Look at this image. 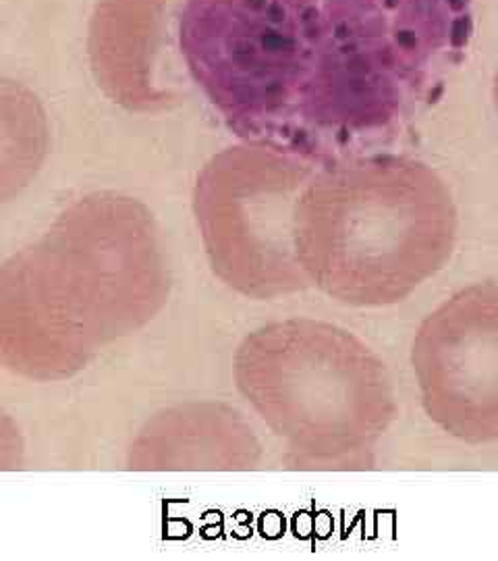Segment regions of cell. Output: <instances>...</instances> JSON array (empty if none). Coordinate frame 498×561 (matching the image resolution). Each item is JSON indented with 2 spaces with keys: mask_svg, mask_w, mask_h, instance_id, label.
I'll return each mask as SVG.
<instances>
[{
  "mask_svg": "<svg viewBox=\"0 0 498 561\" xmlns=\"http://www.w3.org/2000/svg\"><path fill=\"white\" fill-rule=\"evenodd\" d=\"M472 0H187V71L243 141L320 167L393 131L463 59Z\"/></svg>",
  "mask_w": 498,
  "mask_h": 561,
  "instance_id": "6da1fadb",
  "label": "cell"
},
{
  "mask_svg": "<svg viewBox=\"0 0 498 561\" xmlns=\"http://www.w3.org/2000/svg\"><path fill=\"white\" fill-rule=\"evenodd\" d=\"M171 291L159 225L115 192L83 196L0 264V368L59 382L157 319Z\"/></svg>",
  "mask_w": 498,
  "mask_h": 561,
  "instance_id": "7a4b0ae2",
  "label": "cell"
},
{
  "mask_svg": "<svg viewBox=\"0 0 498 561\" xmlns=\"http://www.w3.org/2000/svg\"><path fill=\"white\" fill-rule=\"evenodd\" d=\"M299 266L328 298L382 308L412 296L449 262L458 208L428 164L349 157L324 164L296 204Z\"/></svg>",
  "mask_w": 498,
  "mask_h": 561,
  "instance_id": "3957f363",
  "label": "cell"
},
{
  "mask_svg": "<svg viewBox=\"0 0 498 561\" xmlns=\"http://www.w3.org/2000/svg\"><path fill=\"white\" fill-rule=\"evenodd\" d=\"M241 396L299 468H363L397 416L384 362L354 333L312 319L270 322L241 341Z\"/></svg>",
  "mask_w": 498,
  "mask_h": 561,
  "instance_id": "277c9868",
  "label": "cell"
},
{
  "mask_svg": "<svg viewBox=\"0 0 498 561\" xmlns=\"http://www.w3.org/2000/svg\"><path fill=\"white\" fill-rule=\"evenodd\" d=\"M319 167L256 141L204 164L194 213L208 262L227 287L252 300H277L312 285L296 256L293 221Z\"/></svg>",
  "mask_w": 498,
  "mask_h": 561,
  "instance_id": "5b68a950",
  "label": "cell"
},
{
  "mask_svg": "<svg viewBox=\"0 0 498 561\" xmlns=\"http://www.w3.org/2000/svg\"><path fill=\"white\" fill-rule=\"evenodd\" d=\"M412 364L430 421L467 445L498 442V285L440 304L419 324Z\"/></svg>",
  "mask_w": 498,
  "mask_h": 561,
  "instance_id": "8992f818",
  "label": "cell"
},
{
  "mask_svg": "<svg viewBox=\"0 0 498 561\" xmlns=\"http://www.w3.org/2000/svg\"><path fill=\"white\" fill-rule=\"evenodd\" d=\"M177 0H99L88 53L100 90L131 113H160L179 94L160 80L169 18Z\"/></svg>",
  "mask_w": 498,
  "mask_h": 561,
  "instance_id": "52a82bcc",
  "label": "cell"
},
{
  "mask_svg": "<svg viewBox=\"0 0 498 561\" xmlns=\"http://www.w3.org/2000/svg\"><path fill=\"white\" fill-rule=\"evenodd\" d=\"M259 456V442L238 410L187 403L146 422L127 463L131 470H247Z\"/></svg>",
  "mask_w": 498,
  "mask_h": 561,
  "instance_id": "ba28073f",
  "label": "cell"
},
{
  "mask_svg": "<svg viewBox=\"0 0 498 561\" xmlns=\"http://www.w3.org/2000/svg\"><path fill=\"white\" fill-rule=\"evenodd\" d=\"M50 148L40 99L20 81L0 78V206L36 180Z\"/></svg>",
  "mask_w": 498,
  "mask_h": 561,
  "instance_id": "9c48e42d",
  "label": "cell"
},
{
  "mask_svg": "<svg viewBox=\"0 0 498 561\" xmlns=\"http://www.w3.org/2000/svg\"><path fill=\"white\" fill-rule=\"evenodd\" d=\"M25 461V442L20 426L0 410V470H20Z\"/></svg>",
  "mask_w": 498,
  "mask_h": 561,
  "instance_id": "30bf717a",
  "label": "cell"
},
{
  "mask_svg": "<svg viewBox=\"0 0 498 561\" xmlns=\"http://www.w3.org/2000/svg\"><path fill=\"white\" fill-rule=\"evenodd\" d=\"M493 94H495V104H497L498 111V69L497 73H495V88H493Z\"/></svg>",
  "mask_w": 498,
  "mask_h": 561,
  "instance_id": "8fae6325",
  "label": "cell"
}]
</instances>
